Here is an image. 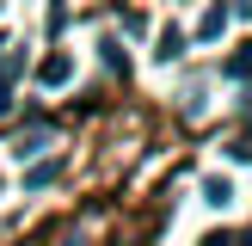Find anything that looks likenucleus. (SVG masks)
<instances>
[{
    "instance_id": "f257e3e1",
    "label": "nucleus",
    "mask_w": 252,
    "mask_h": 246,
    "mask_svg": "<svg viewBox=\"0 0 252 246\" xmlns=\"http://www.w3.org/2000/svg\"><path fill=\"white\" fill-rule=\"evenodd\" d=\"M37 80H43V86H62V80H68V56H49L43 68H37Z\"/></svg>"
},
{
    "instance_id": "f03ea898",
    "label": "nucleus",
    "mask_w": 252,
    "mask_h": 246,
    "mask_svg": "<svg viewBox=\"0 0 252 246\" xmlns=\"http://www.w3.org/2000/svg\"><path fill=\"white\" fill-rule=\"evenodd\" d=\"M221 25H228V12H221V6H216V12H203V19H197V37H216Z\"/></svg>"
}]
</instances>
